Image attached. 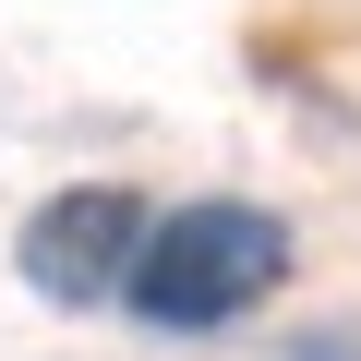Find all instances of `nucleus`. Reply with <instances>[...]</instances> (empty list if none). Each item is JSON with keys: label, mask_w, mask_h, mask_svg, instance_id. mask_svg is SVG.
Here are the masks:
<instances>
[{"label": "nucleus", "mask_w": 361, "mask_h": 361, "mask_svg": "<svg viewBox=\"0 0 361 361\" xmlns=\"http://www.w3.org/2000/svg\"><path fill=\"white\" fill-rule=\"evenodd\" d=\"M277 277H289V229H277V217H253V205H180V217L145 229L121 301H133L145 325H229V313H253Z\"/></svg>", "instance_id": "nucleus-1"}, {"label": "nucleus", "mask_w": 361, "mask_h": 361, "mask_svg": "<svg viewBox=\"0 0 361 361\" xmlns=\"http://www.w3.org/2000/svg\"><path fill=\"white\" fill-rule=\"evenodd\" d=\"M145 253V193L133 180H73V193H49L25 217V277L49 301H109Z\"/></svg>", "instance_id": "nucleus-2"}]
</instances>
